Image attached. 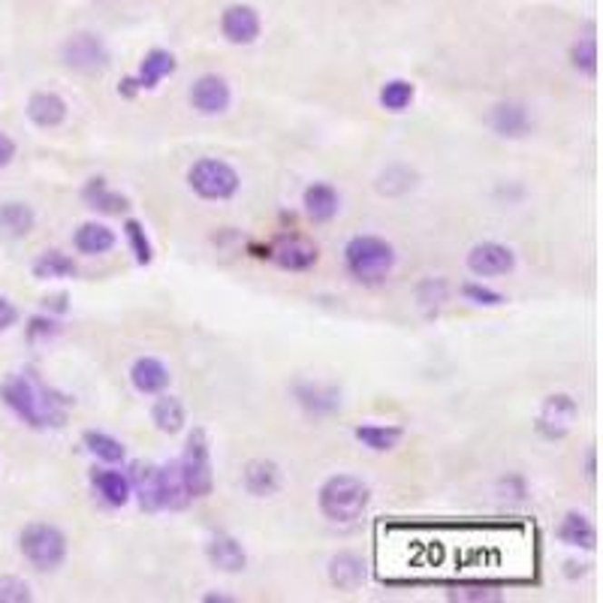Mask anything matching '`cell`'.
Returning a JSON list of instances; mask_svg holds the SVG:
<instances>
[{"label": "cell", "instance_id": "26", "mask_svg": "<svg viewBox=\"0 0 603 603\" xmlns=\"http://www.w3.org/2000/svg\"><path fill=\"white\" fill-rule=\"evenodd\" d=\"M34 212L25 203H4L0 205V235L6 239H25L34 230Z\"/></svg>", "mask_w": 603, "mask_h": 603}, {"label": "cell", "instance_id": "29", "mask_svg": "<svg viewBox=\"0 0 603 603\" xmlns=\"http://www.w3.org/2000/svg\"><path fill=\"white\" fill-rule=\"evenodd\" d=\"M75 275V262L64 251H45L34 260V278L40 281H61Z\"/></svg>", "mask_w": 603, "mask_h": 603}, {"label": "cell", "instance_id": "35", "mask_svg": "<svg viewBox=\"0 0 603 603\" xmlns=\"http://www.w3.org/2000/svg\"><path fill=\"white\" fill-rule=\"evenodd\" d=\"M570 58H573V67L577 70L595 75L598 73V43H595V36H586V40H579L577 45H573Z\"/></svg>", "mask_w": 603, "mask_h": 603}, {"label": "cell", "instance_id": "17", "mask_svg": "<svg viewBox=\"0 0 603 603\" xmlns=\"http://www.w3.org/2000/svg\"><path fill=\"white\" fill-rule=\"evenodd\" d=\"M205 555H209V561L223 573H239L244 570V564H248V555H244L242 543L230 534H214L209 546H205Z\"/></svg>", "mask_w": 603, "mask_h": 603}, {"label": "cell", "instance_id": "20", "mask_svg": "<svg viewBox=\"0 0 603 603\" xmlns=\"http://www.w3.org/2000/svg\"><path fill=\"white\" fill-rule=\"evenodd\" d=\"M115 242H118L115 232H112L106 223H97V221L82 223L73 235L75 251L84 253V257H100V253H109L112 248H115Z\"/></svg>", "mask_w": 603, "mask_h": 603}, {"label": "cell", "instance_id": "22", "mask_svg": "<svg viewBox=\"0 0 603 603\" xmlns=\"http://www.w3.org/2000/svg\"><path fill=\"white\" fill-rule=\"evenodd\" d=\"M244 489L257 498L275 495L281 489V470L275 461H262V459L248 461V468H244Z\"/></svg>", "mask_w": 603, "mask_h": 603}, {"label": "cell", "instance_id": "3", "mask_svg": "<svg viewBox=\"0 0 603 603\" xmlns=\"http://www.w3.org/2000/svg\"><path fill=\"white\" fill-rule=\"evenodd\" d=\"M344 262L347 272L356 281H362V284H381V281L390 278V272L395 266V251L381 235H356V239L347 242Z\"/></svg>", "mask_w": 603, "mask_h": 603}, {"label": "cell", "instance_id": "37", "mask_svg": "<svg viewBox=\"0 0 603 603\" xmlns=\"http://www.w3.org/2000/svg\"><path fill=\"white\" fill-rule=\"evenodd\" d=\"M31 600V588L18 577H0V603H27Z\"/></svg>", "mask_w": 603, "mask_h": 603}, {"label": "cell", "instance_id": "4", "mask_svg": "<svg viewBox=\"0 0 603 603\" xmlns=\"http://www.w3.org/2000/svg\"><path fill=\"white\" fill-rule=\"evenodd\" d=\"M178 470H182L184 489L191 498H209L214 489V470H212V447L205 429H193L187 438L184 456L178 459Z\"/></svg>", "mask_w": 603, "mask_h": 603}, {"label": "cell", "instance_id": "36", "mask_svg": "<svg viewBox=\"0 0 603 603\" xmlns=\"http://www.w3.org/2000/svg\"><path fill=\"white\" fill-rule=\"evenodd\" d=\"M299 401L305 404L308 410H314V413H326V410H335V408H338V395L329 392L326 399H323V390H320V386H302V390H299Z\"/></svg>", "mask_w": 603, "mask_h": 603}, {"label": "cell", "instance_id": "39", "mask_svg": "<svg viewBox=\"0 0 603 603\" xmlns=\"http://www.w3.org/2000/svg\"><path fill=\"white\" fill-rule=\"evenodd\" d=\"M54 332H58V329H54V323H52L49 317H34V320H31V329H27V335H31L34 341H36L40 335L49 338V335H54Z\"/></svg>", "mask_w": 603, "mask_h": 603}, {"label": "cell", "instance_id": "6", "mask_svg": "<svg viewBox=\"0 0 603 603\" xmlns=\"http://www.w3.org/2000/svg\"><path fill=\"white\" fill-rule=\"evenodd\" d=\"M18 546H22V555L36 570H54L67 559V537H64L61 528L45 522L27 525Z\"/></svg>", "mask_w": 603, "mask_h": 603}, {"label": "cell", "instance_id": "14", "mask_svg": "<svg viewBox=\"0 0 603 603\" xmlns=\"http://www.w3.org/2000/svg\"><path fill=\"white\" fill-rule=\"evenodd\" d=\"M302 205H305L308 218L314 223H329L341 209V196L332 184L326 182H314L305 187V193H302Z\"/></svg>", "mask_w": 603, "mask_h": 603}, {"label": "cell", "instance_id": "31", "mask_svg": "<svg viewBox=\"0 0 603 603\" xmlns=\"http://www.w3.org/2000/svg\"><path fill=\"white\" fill-rule=\"evenodd\" d=\"M353 435H356V440H360V444H365L369 450L386 452V450L399 447V440H401L404 431H401L399 426H360V429L353 431Z\"/></svg>", "mask_w": 603, "mask_h": 603}, {"label": "cell", "instance_id": "16", "mask_svg": "<svg viewBox=\"0 0 603 603\" xmlns=\"http://www.w3.org/2000/svg\"><path fill=\"white\" fill-rule=\"evenodd\" d=\"M127 479H130V495L139 498V507H143V510H160L157 465H151V461H133Z\"/></svg>", "mask_w": 603, "mask_h": 603}, {"label": "cell", "instance_id": "27", "mask_svg": "<svg viewBox=\"0 0 603 603\" xmlns=\"http://www.w3.org/2000/svg\"><path fill=\"white\" fill-rule=\"evenodd\" d=\"M559 537L568 546H579V549H595V540H598V531L595 525H591L588 516L582 513H568L559 525Z\"/></svg>", "mask_w": 603, "mask_h": 603}, {"label": "cell", "instance_id": "34", "mask_svg": "<svg viewBox=\"0 0 603 603\" xmlns=\"http://www.w3.org/2000/svg\"><path fill=\"white\" fill-rule=\"evenodd\" d=\"M413 187V173H408L404 166H392L386 169L381 175V182H377V191L386 193V196H395V193H404Z\"/></svg>", "mask_w": 603, "mask_h": 603}, {"label": "cell", "instance_id": "33", "mask_svg": "<svg viewBox=\"0 0 603 603\" xmlns=\"http://www.w3.org/2000/svg\"><path fill=\"white\" fill-rule=\"evenodd\" d=\"M124 235H127L130 248H133V253H136L139 266H148V262L154 260V248H151V242H148V235H145V226L139 223V221H127L124 223Z\"/></svg>", "mask_w": 603, "mask_h": 603}, {"label": "cell", "instance_id": "24", "mask_svg": "<svg viewBox=\"0 0 603 603\" xmlns=\"http://www.w3.org/2000/svg\"><path fill=\"white\" fill-rule=\"evenodd\" d=\"M94 489L109 507H124L130 501V479L121 470H94Z\"/></svg>", "mask_w": 603, "mask_h": 603}, {"label": "cell", "instance_id": "18", "mask_svg": "<svg viewBox=\"0 0 603 603\" xmlns=\"http://www.w3.org/2000/svg\"><path fill=\"white\" fill-rule=\"evenodd\" d=\"M130 381H133L136 392L157 395L169 386V369L160 360H154V356H143V360H136L133 369H130Z\"/></svg>", "mask_w": 603, "mask_h": 603}, {"label": "cell", "instance_id": "13", "mask_svg": "<svg viewBox=\"0 0 603 603\" xmlns=\"http://www.w3.org/2000/svg\"><path fill=\"white\" fill-rule=\"evenodd\" d=\"M573 420H577V401L570 395H549L540 410V420H537V429L549 438H561Z\"/></svg>", "mask_w": 603, "mask_h": 603}, {"label": "cell", "instance_id": "21", "mask_svg": "<svg viewBox=\"0 0 603 603\" xmlns=\"http://www.w3.org/2000/svg\"><path fill=\"white\" fill-rule=\"evenodd\" d=\"M492 130L501 136L519 139L531 130V115L522 103H498L492 109Z\"/></svg>", "mask_w": 603, "mask_h": 603}, {"label": "cell", "instance_id": "19", "mask_svg": "<svg viewBox=\"0 0 603 603\" xmlns=\"http://www.w3.org/2000/svg\"><path fill=\"white\" fill-rule=\"evenodd\" d=\"M157 486H160V510H182V507L191 501L182 479V470H178V461H169V465L157 468Z\"/></svg>", "mask_w": 603, "mask_h": 603}, {"label": "cell", "instance_id": "38", "mask_svg": "<svg viewBox=\"0 0 603 603\" xmlns=\"http://www.w3.org/2000/svg\"><path fill=\"white\" fill-rule=\"evenodd\" d=\"M461 293H465V299L474 302V305H501L504 302L501 293H495V290H489V287H479V284H465Z\"/></svg>", "mask_w": 603, "mask_h": 603}, {"label": "cell", "instance_id": "28", "mask_svg": "<svg viewBox=\"0 0 603 603\" xmlns=\"http://www.w3.org/2000/svg\"><path fill=\"white\" fill-rule=\"evenodd\" d=\"M151 420L163 435H175V431L184 429V404L175 395H160L154 408H151Z\"/></svg>", "mask_w": 603, "mask_h": 603}, {"label": "cell", "instance_id": "7", "mask_svg": "<svg viewBox=\"0 0 603 603\" xmlns=\"http://www.w3.org/2000/svg\"><path fill=\"white\" fill-rule=\"evenodd\" d=\"M175 67H178V64H175V54H173V52H166V49H151L145 58H143V64H139V73L121 82L118 91L124 94V97H133L136 91H154L157 84L166 79V75L175 73Z\"/></svg>", "mask_w": 603, "mask_h": 603}, {"label": "cell", "instance_id": "9", "mask_svg": "<svg viewBox=\"0 0 603 603\" xmlns=\"http://www.w3.org/2000/svg\"><path fill=\"white\" fill-rule=\"evenodd\" d=\"M516 266V253L507 248V244L498 242H483L474 244L468 253V269L474 272L477 278H495V275H507Z\"/></svg>", "mask_w": 603, "mask_h": 603}, {"label": "cell", "instance_id": "32", "mask_svg": "<svg viewBox=\"0 0 603 603\" xmlns=\"http://www.w3.org/2000/svg\"><path fill=\"white\" fill-rule=\"evenodd\" d=\"M417 97V88L408 79H390L381 88V106L386 112H404Z\"/></svg>", "mask_w": 603, "mask_h": 603}, {"label": "cell", "instance_id": "5", "mask_svg": "<svg viewBox=\"0 0 603 603\" xmlns=\"http://www.w3.org/2000/svg\"><path fill=\"white\" fill-rule=\"evenodd\" d=\"M187 182H191L193 193L203 196V200H212V203H223V200H232L235 193H239V184L242 178L239 173L223 163L218 157H203L196 160L191 166V173H187Z\"/></svg>", "mask_w": 603, "mask_h": 603}, {"label": "cell", "instance_id": "11", "mask_svg": "<svg viewBox=\"0 0 603 603\" xmlns=\"http://www.w3.org/2000/svg\"><path fill=\"white\" fill-rule=\"evenodd\" d=\"M221 31H223V36H226V43H232V45H251V43L260 36V31H262L257 9L248 6V4H232V6H226L223 15H221Z\"/></svg>", "mask_w": 603, "mask_h": 603}, {"label": "cell", "instance_id": "15", "mask_svg": "<svg viewBox=\"0 0 603 603\" xmlns=\"http://www.w3.org/2000/svg\"><path fill=\"white\" fill-rule=\"evenodd\" d=\"M27 118L43 130L61 127L64 121H67V103L54 91H36L34 97L27 100Z\"/></svg>", "mask_w": 603, "mask_h": 603}, {"label": "cell", "instance_id": "10", "mask_svg": "<svg viewBox=\"0 0 603 603\" xmlns=\"http://www.w3.org/2000/svg\"><path fill=\"white\" fill-rule=\"evenodd\" d=\"M230 100H232L230 84L214 73L200 75L191 88V106L200 112V115H221V112L230 109Z\"/></svg>", "mask_w": 603, "mask_h": 603}, {"label": "cell", "instance_id": "8", "mask_svg": "<svg viewBox=\"0 0 603 603\" xmlns=\"http://www.w3.org/2000/svg\"><path fill=\"white\" fill-rule=\"evenodd\" d=\"M64 64L82 73L103 70L109 64V49H106V43L94 34H73L70 40L64 43Z\"/></svg>", "mask_w": 603, "mask_h": 603}, {"label": "cell", "instance_id": "41", "mask_svg": "<svg viewBox=\"0 0 603 603\" xmlns=\"http://www.w3.org/2000/svg\"><path fill=\"white\" fill-rule=\"evenodd\" d=\"M13 157H15V143L6 133H0V169L13 163Z\"/></svg>", "mask_w": 603, "mask_h": 603}, {"label": "cell", "instance_id": "42", "mask_svg": "<svg viewBox=\"0 0 603 603\" xmlns=\"http://www.w3.org/2000/svg\"><path fill=\"white\" fill-rule=\"evenodd\" d=\"M598 474V465H595V450L588 452V477H595Z\"/></svg>", "mask_w": 603, "mask_h": 603}, {"label": "cell", "instance_id": "23", "mask_svg": "<svg viewBox=\"0 0 603 603\" xmlns=\"http://www.w3.org/2000/svg\"><path fill=\"white\" fill-rule=\"evenodd\" d=\"M329 579H332V586L344 588V591L360 588L365 582V561L353 552L335 555V559L329 561Z\"/></svg>", "mask_w": 603, "mask_h": 603}, {"label": "cell", "instance_id": "12", "mask_svg": "<svg viewBox=\"0 0 603 603\" xmlns=\"http://www.w3.org/2000/svg\"><path fill=\"white\" fill-rule=\"evenodd\" d=\"M269 257L287 272H305L314 266L320 253L314 244H311L308 239H302V235H287V239H278L275 244H272Z\"/></svg>", "mask_w": 603, "mask_h": 603}, {"label": "cell", "instance_id": "40", "mask_svg": "<svg viewBox=\"0 0 603 603\" xmlns=\"http://www.w3.org/2000/svg\"><path fill=\"white\" fill-rule=\"evenodd\" d=\"M18 320V311H15V305L9 302L6 296H0V332H6L9 326H13Z\"/></svg>", "mask_w": 603, "mask_h": 603}, {"label": "cell", "instance_id": "2", "mask_svg": "<svg viewBox=\"0 0 603 603\" xmlns=\"http://www.w3.org/2000/svg\"><path fill=\"white\" fill-rule=\"evenodd\" d=\"M369 501H371L369 486H365L360 477H351V474L329 477L326 483L320 486V495H317L320 513L332 522H356L369 510Z\"/></svg>", "mask_w": 603, "mask_h": 603}, {"label": "cell", "instance_id": "1", "mask_svg": "<svg viewBox=\"0 0 603 603\" xmlns=\"http://www.w3.org/2000/svg\"><path fill=\"white\" fill-rule=\"evenodd\" d=\"M4 401L18 420L27 422L31 429H49V426H64L67 410L64 401L54 395L49 386H43L31 374H15L4 383Z\"/></svg>", "mask_w": 603, "mask_h": 603}, {"label": "cell", "instance_id": "30", "mask_svg": "<svg viewBox=\"0 0 603 603\" xmlns=\"http://www.w3.org/2000/svg\"><path fill=\"white\" fill-rule=\"evenodd\" d=\"M84 447H88L91 456H97L100 461H109V465H118V461H124V444H121L118 438L106 435V431H84L82 435Z\"/></svg>", "mask_w": 603, "mask_h": 603}, {"label": "cell", "instance_id": "25", "mask_svg": "<svg viewBox=\"0 0 603 603\" xmlns=\"http://www.w3.org/2000/svg\"><path fill=\"white\" fill-rule=\"evenodd\" d=\"M82 200L88 203L91 209L106 212V214H121V212L127 209V196H121L118 191H112V187L103 182V178H91V182L84 184Z\"/></svg>", "mask_w": 603, "mask_h": 603}]
</instances>
